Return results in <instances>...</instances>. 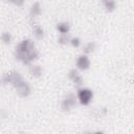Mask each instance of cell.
Instances as JSON below:
<instances>
[{
	"instance_id": "cell-4",
	"label": "cell",
	"mask_w": 134,
	"mask_h": 134,
	"mask_svg": "<svg viewBox=\"0 0 134 134\" xmlns=\"http://www.w3.org/2000/svg\"><path fill=\"white\" fill-rule=\"evenodd\" d=\"M76 104H77V99H76L75 93L69 92L63 96L60 104V108L63 112H70L72 109H74Z\"/></svg>"
},
{
	"instance_id": "cell-10",
	"label": "cell",
	"mask_w": 134,
	"mask_h": 134,
	"mask_svg": "<svg viewBox=\"0 0 134 134\" xmlns=\"http://www.w3.org/2000/svg\"><path fill=\"white\" fill-rule=\"evenodd\" d=\"M42 14V4L39 1H35L34 3H31L30 7H29V16L31 19H35L37 17H39Z\"/></svg>"
},
{
	"instance_id": "cell-17",
	"label": "cell",
	"mask_w": 134,
	"mask_h": 134,
	"mask_svg": "<svg viewBox=\"0 0 134 134\" xmlns=\"http://www.w3.org/2000/svg\"><path fill=\"white\" fill-rule=\"evenodd\" d=\"M87 134H105V132L100 131V130H96V131H93V132H89Z\"/></svg>"
},
{
	"instance_id": "cell-19",
	"label": "cell",
	"mask_w": 134,
	"mask_h": 134,
	"mask_svg": "<svg viewBox=\"0 0 134 134\" xmlns=\"http://www.w3.org/2000/svg\"><path fill=\"white\" fill-rule=\"evenodd\" d=\"M85 134H87V133H85Z\"/></svg>"
},
{
	"instance_id": "cell-18",
	"label": "cell",
	"mask_w": 134,
	"mask_h": 134,
	"mask_svg": "<svg viewBox=\"0 0 134 134\" xmlns=\"http://www.w3.org/2000/svg\"><path fill=\"white\" fill-rule=\"evenodd\" d=\"M13 4H15V5H17V6H21V5H23L24 4V1H20V2H16V1H14L13 2Z\"/></svg>"
},
{
	"instance_id": "cell-8",
	"label": "cell",
	"mask_w": 134,
	"mask_h": 134,
	"mask_svg": "<svg viewBox=\"0 0 134 134\" xmlns=\"http://www.w3.org/2000/svg\"><path fill=\"white\" fill-rule=\"evenodd\" d=\"M28 73L34 79H39L43 75V67L39 64H31L28 66Z\"/></svg>"
},
{
	"instance_id": "cell-9",
	"label": "cell",
	"mask_w": 134,
	"mask_h": 134,
	"mask_svg": "<svg viewBox=\"0 0 134 134\" xmlns=\"http://www.w3.org/2000/svg\"><path fill=\"white\" fill-rule=\"evenodd\" d=\"M55 29L59 32V35H69L71 25L68 21H60L55 25Z\"/></svg>"
},
{
	"instance_id": "cell-6",
	"label": "cell",
	"mask_w": 134,
	"mask_h": 134,
	"mask_svg": "<svg viewBox=\"0 0 134 134\" xmlns=\"http://www.w3.org/2000/svg\"><path fill=\"white\" fill-rule=\"evenodd\" d=\"M67 77L73 85H75L77 87H82L84 84V77H83L81 71H79L76 68L70 69L67 73Z\"/></svg>"
},
{
	"instance_id": "cell-2",
	"label": "cell",
	"mask_w": 134,
	"mask_h": 134,
	"mask_svg": "<svg viewBox=\"0 0 134 134\" xmlns=\"http://www.w3.org/2000/svg\"><path fill=\"white\" fill-rule=\"evenodd\" d=\"M24 76L17 70H9L3 73L0 77V83L3 85H10L14 89L24 81Z\"/></svg>"
},
{
	"instance_id": "cell-15",
	"label": "cell",
	"mask_w": 134,
	"mask_h": 134,
	"mask_svg": "<svg viewBox=\"0 0 134 134\" xmlns=\"http://www.w3.org/2000/svg\"><path fill=\"white\" fill-rule=\"evenodd\" d=\"M69 41H70L69 35H59V37L57 39V42L60 45H67V44H69Z\"/></svg>"
},
{
	"instance_id": "cell-13",
	"label": "cell",
	"mask_w": 134,
	"mask_h": 134,
	"mask_svg": "<svg viewBox=\"0 0 134 134\" xmlns=\"http://www.w3.org/2000/svg\"><path fill=\"white\" fill-rule=\"evenodd\" d=\"M95 49H96V43L94 41H89L86 44H84V46H83V53L89 55L90 53L94 52Z\"/></svg>"
},
{
	"instance_id": "cell-14",
	"label": "cell",
	"mask_w": 134,
	"mask_h": 134,
	"mask_svg": "<svg viewBox=\"0 0 134 134\" xmlns=\"http://www.w3.org/2000/svg\"><path fill=\"white\" fill-rule=\"evenodd\" d=\"M0 40H1V42H2L3 44H5V45L10 44L12 41H13V35H12V32L8 31V30L2 31L1 35H0Z\"/></svg>"
},
{
	"instance_id": "cell-5",
	"label": "cell",
	"mask_w": 134,
	"mask_h": 134,
	"mask_svg": "<svg viewBox=\"0 0 134 134\" xmlns=\"http://www.w3.org/2000/svg\"><path fill=\"white\" fill-rule=\"evenodd\" d=\"M90 66H91V60L89 55L85 53H81L75 59V68L79 71H86L90 68Z\"/></svg>"
},
{
	"instance_id": "cell-3",
	"label": "cell",
	"mask_w": 134,
	"mask_h": 134,
	"mask_svg": "<svg viewBox=\"0 0 134 134\" xmlns=\"http://www.w3.org/2000/svg\"><path fill=\"white\" fill-rule=\"evenodd\" d=\"M75 96L77 99V103L82 106H89L94 97V92L89 87H79V89L75 92Z\"/></svg>"
},
{
	"instance_id": "cell-12",
	"label": "cell",
	"mask_w": 134,
	"mask_h": 134,
	"mask_svg": "<svg viewBox=\"0 0 134 134\" xmlns=\"http://www.w3.org/2000/svg\"><path fill=\"white\" fill-rule=\"evenodd\" d=\"M103 6L107 13H113L117 7V3L114 0H104Z\"/></svg>"
},
{
	"instance_id": "cell-11",
	"label": "cell",
	"mask_w": 134,
	"mask_h": 134,
	"mask_svg": "<svg viewBox=\"0 0 134 134\" xmlns=\"http://www.w3.org/2000/svg\"><path fill=\"white\" fill-rule=\"evenodd\" d=\"M32 35H34V37L37 40L44 39V37H45V29H44V27L42 25H39V24L35 25L34 28H32Z\"/></svg>"
},
{
	"instance_id": "cell-7",
	"label": "cell",
	"mask_w": 134,
	"mask_h": 134,
	"mask_svg": "<svg viewBox=\"0 0 134 134\" xmlns=\"http://www.w3.org/2000/svg\"><path fill=\"white\" fill-rule=\"evenodd\" d=\"M15 91L18 94V96H20L22 98H26L31 94V86L26 80H24L21 84H19L15 88Z\"/></svg>"
},
{
	"instance_id": "cell-1",
	"label": "cell",
	"mask_w": 134,
	"mask_h": 134,
	"mask_svg": "<svg viewBox=\"0 0 134 134\" xmlns=\"http://www.w3.org/2000/svg\"><path fill=\"white\" fill-rule=\"evenodd\" d=\"M15 59L23 65L29 66L34 64L40 57V51L34 40L26 38L21 40L15 47Z\"/></svg>"
},
{
	"instance_id": "cell-16",
	"label": "cell",
	"mask_w": 134,
	"mask_h": 134,
	"mask_svg": "<svg viewBox=\"0 0 134 134\" xmlns=\"http://www.w3.org/2000/svg\"><path fill=\"white\" fill-rule=\"evenodd\" d=\"M70 46H72L73 48H79L82 46V40L79 37H70V41H69Z\"/></svg>"
}]
</instances>
